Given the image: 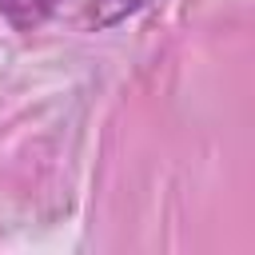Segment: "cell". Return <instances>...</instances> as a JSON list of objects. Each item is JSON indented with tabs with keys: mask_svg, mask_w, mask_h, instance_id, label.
<instances>
[{
	"mask_svg": "<svg viewBox=\"0 0 255 255\" xmlns=\"http://www.w3.org/2000/svg\"><path fill=\"white\" fill-rule=\"evenodd\" d=\"M64 0H0V16L16 28V32H32L40 28Z\"/></svg>",
	"mask_w": 255,
	"mask_h": 255,
	"instance_id": "6da1fadb",
	"label": "cell"
},
{
	"mask_svg": "<svg viewBox=\"0 0 255 255\" xmlns=\"http://www.w3.org/2000/svg\"><path fill=\"white\" fill-rule=\"evenodd\" d=\"M151 0H92V8H88V28H96V32H104V28H116V24H124L128 16H135L139 8H147Z\"/></svg>",
	"mask_w": 255,
	"mask_h": 255,
	"instance_id": "7a4b0ae2",
	"label": "cell"
}]
</instances>
